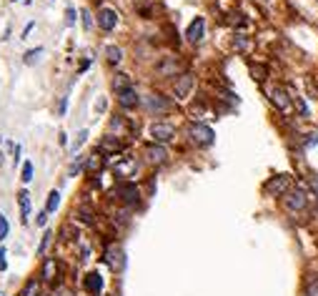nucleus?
<instances>
[{"mask_svg": "<svg viewBox=\"0 0 318 296\" xmlns=\"http://www.w3.org/2000/svg\"><path fill=\"white\" fill-rule=\"evenodd\" d=\"M191 140L196 143V146H211L213 140H216V133H213V128L211 126H206V123H193L191 126Z\"/></svg>", "mask_w": 318, "mask_h": 296, "instance_id": "nucleus-1", "label": "nucleus"}, {"mask_svg": "<svg viewBox=\"0 0 318 296\" xmlns=\"http://www.w3.org/2000/svg\"><path fill=\"white\" fill-rule=\"evenodd\" d=\"M145 110L150 116H161V113L171 110V100L166 96H161V93H148L145 96Z\"/></svg>", "mask_w": 318, "mask_h": 296, "instance_id": "nucleus-2", "label": "nucleus"}, {"mask_svg": "<svg viewBox=\"0 0 318 296\" xmlns=\"http://www.w3.org/2000/svg\"><path fill=\"white\" fill-rule=\"evenodd\" d=\"M150 138L155 140V143H168V140H173L176 138V126H171V123H153L150 126Z\"/></svg>", "mask_w": 318, "mask_h": 296, "instance_id": "nucleus-3", "label": "nucleus"}, {"mask_svg": "<svg viewBox=\"0 0 318 296\" xmlns=\"http://www.w3.org/2000/svg\"><path fill=\"white\" fill-rule=\"evenodd\" d=\"M193 88H196V78H193V73H181L178 80L173 83V93H176V98H181V100H186V98L193 93Z\"/></svg>", "mask_w": 318, "mask_h": 296, "instance_id": "nucleus-4", "label": "nucleus"}, {"mask_svg": "<svg viewBox=\"0 0 318 296\" xmlns=\"http://www.w3.org/2000/svg\"><path fill=\"white\" fill-rule=\"evenodd\" d=\"M95 23H98L100 30L110 33V30H115V26H118V13H115L113 8H100V10L95 13Z\"/></svg>", "mask_w": 318, "mask_h": 296, "instance_id": "nucleus-5", "label": "nucleus"}, {"mask_svg": "<svg viewBox=\"0 0 318 296\" xmlns=\"http://www.w3.org/2000/svg\"><path fill=\"white\" fill-rule=\"evenodd\" d=\"M105 264L115 271V274H120L123 268H125V251L115 244V246H108V251H105Z\"/></svg>", "mask_w": 318, "mask_h": 296, "instance_id": "nucleus-6", "label": "nucleus"}, {"mask_svg": "<svg viewBox=\"0 0 318 296\" xmlns=\"http://www.w3.org/2000/svg\"><path fill=\"white\" fill-rule=\"evenodd\" d=\"M143 156H145V161H148V164H153V166H161V164H166V161H168V151H166V146H161V143L145 146Z\"/></svg>", "mask_w": 318, "mask_h": 296, "instance_id": "nucleus-7", "label": "nucleus"}, {"mask_svg": "<svg viewBox=\"0 0 318 296\" xmlns=\"http://www.w3.org/2000/svg\"><path fill=\"white\" fill-rule=\"evenodd\" d=\"M181 70H183V63L178 60V58H173V56H166L161 63L155 66V73L158 76H181Z\"/></svg>", "mask_w": 318, "mask_h": 296, "instance_id": "nucleus-8", "label": "nucleus"}, {"mask_svg": "<svg viewBox=\"0 0 318 296\" xmlns=\"http://www.w3.org/2000/svg\"><path fill=\"white\" fill-rule=\"evenodd\" d=\"M288 186H291V176H288V174H281V176H273L263 188H266L268 196H283Z\"/></svg>", "mask_w": 318, "mask_h": 296, "instance_id": "nucleus-9", "label": "nucleus"}, {"mask_svg": "<svg viewBox=\"0 0 318 296\" xmlns=\"http://www.w3.org/2000/svg\"><path fill=\"white\" fill-rule=\"evenodd\" d=\"M113 196H115L120 204H128V206L138 204V198H140V194H138V188H135L133 184H123V186H118V188L113 191Z\"/></svg>", "mask_w": 318, "mask_h": 296, "instance_id": "nucleus-10", "label": "nucleus"}, {"mask_svg": "<svg viewBox=\"0 0 318 296\" xmlns=\"http://www.w3.org/2000/svg\"><path fill=\"white\" fill-rule=\"evenodd\" d=\"M203 36H206V18L198 16V18L191 20V26H188V30H186V38H188V43H201Z\"/></svg>", "mask_w": 318, "mask_h": 296, "instance_id": "nucleus-11", "label": "nucleus"}, {"mask_svg": "<svg viewBox=\"0 0 318 296\" xmlns=\"http://www.w3.org/2000/svg\"><path fill=\"white\" fill-rule=\"evenodd\" d=\"M83 288L90 294V296H100L103 294V276L98 271H88L85 278H83Z\"/></svg>", "mask_w": 318, "mask_h": 296, "instance_id": "nucleus-12", "label": "nucleus"}, {"mask_svg": "<svg viewBox=\"0 0 318 296\" xmlns=\"http://www.w3.org/2000/svg\"><path fill=\"white\" fill-rule=\"evenodd\" d=\"M118 103H120V108H125V110H133V108H138V106H140V98H138L135 88L130 86V88H123V90H118Z\"/></svg>", "mask_w": 318, "mask_h": 296, "instance_id": "nucleus-13", "label": "nucleus"}, {"mask_svg": "<svg viewBox=\"0 0 318 296\" xmlns=\"http://www.w3.org/2000/svg\"><path fill=\"white\" fill-rule=\"evenodd\" d=\"M113 174H115L118 178H133V176L138 174V164H135V158H125V161L115 164V166H113Z\"/></svg>", "mask_w": 318, "mask_h": 296, "instance_id": "nucleus-14", "label": "nucleus"}, {"mask_svg": "<svg viewBox=\"0 0 318 296\" xmlns=\"http://www.w3.org/2000/svg\"><path fill=\"white\" fill-rule=\"evenodd\" d=\"M18 208H20V221L28 224L30 221V194H28V188L18 191Z\"/></svg>", "mask_w": 318, "mask_h": 296, "instance_id": "nucleus-15", "label": "nucleus"}, {"mask_svg": "<svg viewBox=\"0 0 318 296\" xmlns=\"http://www.w3.org/2000/svg\"><path fill=\"white\" fill-rule=\"evenodd\" d=\"M271 100H273V106L278 110H291V98H288V93L283 88H273L271 90Z\"/></svg>", "mask_w": 318, "mask_h": 296, "instance_id": "nucleus-16", "label": "nucleus"}, {"mask_svg": "<svg viewBox=\"0 0 318 296\" xmlns=\"http://www.w3.org/2000/svg\"><path fill=\"white\" fill-rule=\"evenodd\" d=\"M306 201H308V196H306L303 191H291V194L286 196V206H288L291 211H301V208H306Z\"/></svg>", "mask_w": 318, "mask_h": 296, "instance_id": "nucleus-17", "label": "nucleus"}, {"mask_svg": "<svg viewBox=\"0 0 318 296\" xmlns=\"http://www.w3.org/2000/svg\"><path fill=\"white\" fill-rule=\"evenodd\" d=\"M100 151H105V154H120V151H123V143L118 140V136L108 133V136L100 140Z\"/></svg>", "mask_w": 318, "mask_h": 296, "instance_id": "nucleus-18", "label": "nucleus"}, {"mask_svg": "<svg viewBox=\"0 0 318 296\" xmlns=\"http://www.w3.org/2000/svg\"><path fill=\"white\" fill-rule=\"evenodd\" d=\"M55 274H58V264H55V258H45V261H43V268H40L43 281L53 284V281H55Z\"/></svg>", "mask_w": 318, "mask_h": 296, "instance_id": "nucleus-19", "label": "nucleus"}, {"mask_svg": "<svg viewBox=\"0 0 318 296\" xmlns=\"http://www.w3.org/2000/svg\"><path fill=\"white\" fill-rule=\"evenodd\" d=\"M58 206H60V191H58V188H53V191L48 194V201H45V208H43V211L50 216V214H55V208H58Z\"/></svg>", "mask_w": 318, "mask_h": 296, "instance_id": "nucleus-20", "label": "nucleus"}, {"mask_svg": "<svg viewBox=\"0 0 318 296\" xmlns=\"http://www.w3.org/2000/svg\"><path fill=\"white\" fill-rule=\"evenodd\" d=\"M105 60H108L110 66H120V60H123V50H120L118 46H108V48H105Z\"/></svg>", "mask_w": 318, "mask_h": 296, "instance_id": "nucleus-21", "label": "nucleus"}, {"mask_svg": "<svg viewBox=\"0 0 318 296\" xmlns=\"http://www.w3.org/2000/svg\"><path fill=\"white\" fill-rule=\"evenodd\" d=\"M43 53H45V48H43V46H38V48H30V50L25 53L23 63H25V66H35V63L40 60V56H43Z\"/></svg>", "mask_w": 318, "mask_h": 296, "instance_id": "nucleus-22", "label": "nucleus"}, {"mask_svg": "<svg viewBox=\"0 0 318 296\" xmlns=\"http://www.w3.org/2000/svg\"><path fill=\"white\" fill-rule=\"evenodd\" d=\"M20 296H40V284L35 278H28L25 286H23V291H20Z\"/></svg>", "mask_w": 318, "mask_h": 296, "instance_id": "nucleus-23", "label": "nucleus"}, {"mask_svg": "<svg viewBox=\"0 0 318 296\" xmlns=\"http://www.w3.org/2000/svg\"><path fill=\"white\" fill-rule=\"evenodd\" d=\"M123 88H130V76H128V73H118V76L113 78V90L118 93V90H123Z\"/></svg>", "mask_w": 318, "mask_h": 296, "instance_id": "nucleus-24", "label": "nucleus"}, {"mask_svg": "<svg viewBox=\"0 0 318 296\" xmlns=\"http://www.w3.org/2000/svg\"><path fill=\"white\" fill-rule=\"evenodd\" d=\"M20 181H23V184H30V181H33V164H30V161H25V164H23Z\"/></svg>", "mask_w": 318, "mask_h": 296, "instance_id": "nucleus-25", "label": "nucleus"}, {"mask_svg": "<svg viewBox=\"0 0 318 296\" xmlns=\"http://www.w3.org/2000/svg\"><path fill=\"white\" fill-rule=\"evenodd\" d=\"M50 241H53V231H45V234H43V238H40V246H38V254H40V256H45V251H48Z\"/></svg>", "mask_w": 318, "mask_h": 296, "instance_id": "nucleus-26", "label": "nucleus"}, {"mask_svg": "<svg viewBox=\"0 0 318 296\" xmlns=\"http://www.w3.org/2000/svg\"><path fill=\"white\" fill-rule=\"evenodd\" d=\"M8 234H10V224H8V218L3 214H0V241H5Z\"/></svg>", "mask_w": 318, "mask_h": 296, "instance_id": "nucleus-27", "label": "nucleus"}, {"mask_svg": "<svg viewBox=\"0 0 318 296\" xmlns=\"http://www.w3.org/2000/svg\"><path fill=\"white\" fill-rule=\"evenodd\" d=\"M251 73H253V78H256V80H263L268 70H266L263 66H258V63H253V66H251Z\"/></svg>", "mask_w": 318, "mask_h": 296, "instance_id": "nucleus-28", "label": "nucleus"}, {"mask_svg": "<svg viewBox=\"0 0 318 296\" xmlns=\"http://www.w3.org/2000/svg\"><path fill=\"white\" fill-rule=\"evenodd\" d=\"M306 296H318V278H316V276L308 281V286H306Z\"/></svg>", "mask_w": 318, "mask_h": 296, "instance_id": "nucleus-29", "label": "nucleus"}, {"mask_svg": "<svg viewBox=\"0 0 318 296\" xmlns=\"http://www.w3.org/2000/svg\"><path fill=\"white\" fill-rule=\"evenodd\" d=\"M85 140H88V130H80V133H78V138L73 140V154L78 151V148H80V146H83Z\"/></svg>", "mask_w": 318, "mask_h": 296, "instance_id": "nucleus-30", "label": "nucleus"}, {"mask_svg": "<svg viewBox=\"0 0 318 296\" xmlns=\"http://www.w3.org/2000/svg\"><path fill=\"white\" fill-rule=\"evenodd\" d=\"M75 20H78L75 10H73V8H68V10H65V26H68V28H73V26H75Z\"/></svg>", "mask_w": 318, "mask_h": 296, "instance_id": "nucleus-31", "label": "nucleus"}, {"mask_svg": "<svg viewBox=\"0 0 318 296\" xmlns=\"http://www.w3.org/2000/svg\"><path fill=\"white\" fill-rule=\"evenodd\" d=\"M80 20H83V28H85V30H90V28H93V18H90V13H88V10H80Z\"/></svg>", "mask_w": 318, "mask_h": 296, "instance_id": "nucleus-32", "label": "nucleus"}, {"mask_svg": "<svg viewBox=\"0 0 318 296\" xmlns=\"http://www.w3.org/2000/svg\"><path fill=\"white\" fill-rule=\"evenodd\" d=\"M228 23H231V26H246V18H241V13H233V16L228 18Z\"/></svg>", "mask_w": 318, "mask_h": 296, "instance_id": "nucleus-33", "label": "nucleus"}, {"mask_svg": "<svg viewBox=\"0 0 318 296\" xmlns=\"http://www.w3.org/2000/svg\"><path fill=\"white\" fill-rule=\"evenodd\" d=\"M65 110H68V96L60 98V103H58V116H65Z\"/></svg>", "mask_w": 318, "mask_h": 296, "instance_id": "nucleus-34", "label": "nucleus"}, {"mask_svg": "<svg viewBox=\"0 0 318 296\" xmlns=\"http://www.w3.org/2000/svg\"><path fill=\"white\" fill-rule=\"evenodd\" d=\"M48 224V214L45 211H40L38 216H35V226H45Z\"/></svg>", "mask_w": 318, "mask_h": 296, "instance_id": "nucleus-35", "label": "nucleus"}, {"mask_svg": "<svg viewBox=\"0 0 318 296\" xmlns=\"http://www.w3.org/2000/svg\"><path fill=\"white\" fill-rule=\"evenodd\" d=\"M13 164H15V166L20 164V143H15V146H13Z\"/></svg>", "mask_w": 318, "mask_h": 296, "instance_id": "nucleus-36", "label": "nucleus"}, {"mask_svg": "<svg viewBox=\"0 0 318 296\" xmlns=\"http://www.w3.org/2000/svg\"><path fill=\"white\" fill-rule=\"evenodd\" d=\"M108 108V100L105 98H98V103H95V113H103Z\"/></svg>", "mask_w": 318, "mask_h": 296, "instance_id": "nucleus-37", "label": "nucleus"}, {"mask_svg": "<svg viewBox=\"0 0 318 296\" xmlns=\"http://www.w3.org/2000/svg\"><path fill=\"white\" fill-rule=\"evenodd\" d=\"M8 268V261H5V248L0 246V271H5Z\"/></svg>", "mask_w": 318, "mask_h": 296, "instance_id": "nucleus-38", "label": "nucleus"}, {"mask_svg": "<svg viewBox=\"0 0 318 296\" xmlns=\"http://www.w3.org/2000/svg\"><path fill=\"white\" fill-rule=\"evenodd\" d=\"M33 28H35V23H33V20H30V23H28V26H25V28H23V36H20V38H23V40H25V38H28V36H30V30H33Z\"/></svg>", "mask_w": 318, "mask_h": 296, "instance_id": "nucleus-39", "label": "nucleus"}, {"mask_svg": "<svg viewBox=\"0 0 318 296\" xmlns=\"http://www.w3.org/2000/svg\"><path fill=\"white\" fill-rule=\"evenodd\" d=\"M246 46H248V40H243V38H236V48H238V50H243Z\"/></svg>", "mask_w": 318, "mask_h": 296, "instance_id": "nucleus-40", "label": "nucleus"}, {"mask_svg": "<svg viewBox=\"0 0 318 296\" xmlns=\"http://www.w3.org/2000/svg\"><path fill=\"white\" fill-rule=\"evenodd\" d=\"M311 188L318 194V178H316V176H311Z\"/></svg>", "mask_w": 318, "mask_h": 296, "instance_id": "nucleus-41", "label": "nucleus"}, {"mask_svg": "<svg viewBox=\"0 0 318 296\" xmlns=\"http://www.w3.org/2000/svg\"><path fill=\"white\" fill-rule=\"evenodd\" d=\"M13 3H18V0H13Z\"/></svg>", "mask_w": 318, "mask_h": 296, "instance_id": "nucleus-42", "label": "nucleus"}, {"mask_svg": "<svg viewBox=\"0 0 318 296\" xmlns=\"http://www.w3.org/2000/svg\"><path fill=\"white\" fill-rule=\"evenodd\" d=\"M0 296H3V291H0Z\"/></svg>", "mask_w": 318, "mask_h": 296, "instance_id": "nucleus-43", "label": "nucleus"}]
</instances>
